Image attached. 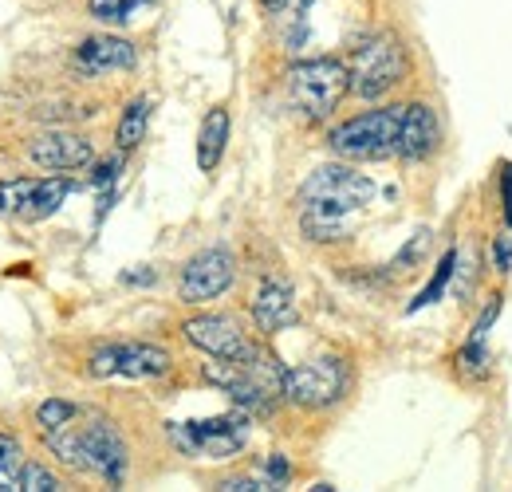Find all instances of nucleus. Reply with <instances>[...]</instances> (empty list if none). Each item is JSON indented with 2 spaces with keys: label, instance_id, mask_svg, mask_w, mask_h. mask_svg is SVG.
Instances as JSON below:
<instances>
[{
  "label": "nucleus",
  "instance_id": "1",
  "mask_svg": "<svg viewBox=\"0 0 512 492\" xmlns=\"http://www.w3.org/2000/svg\"><path fill=\"white\" fill-rule=\"evenodd\" d=\"M371 197H375V182L367 174H355L347 166H323L300 189L304 233L312 241H343L359 209L371 205Z\"/></svg>",
  "mask_w": 512,
  "mask_h": 492
},
{
  "label": "nucleus",
  "instance_id": "2",
  "mask_svg": "<svg viewBox=\"0 0 512 492\" xmlns=\"http://www.w3.org/2000/svg\"><path fill=\"white\" fill-rule=\"evenodd\" d=\"M44 441L64 465L79 469V473L103 477L111 485H123V477H127V445H123L119 430L99 414L79 410L67 426L44 433Z\"/></svg>",
  "mask_w": 512,
  "mask_h": 492
},
{
  "label": "nucleus",
  "instance_id": "3",
  "mask_svg": "<svg viewBox=\"0 0 512 492\" xmlns=\"http://www.w3.org/2000/svg\"><path fill=\"white\" fill-rule=\"evenodd\" d=\"M402 115L406 107H379V111H363L347 123H339L327 134V146L339 158L351 162H383L398 154V134H402Z\"/></svg>",
  "mask_w": 512,
  "mask_h": 492
},
{
  "label": "nucleus",
  "instance_id": "4",
  "mask_svg": "<svg viewBox=\"0 0 512 492\" xmlns=\"http://www.w3.org/2000/svg\"><path fill=\"white\" fill-rule=\"evenodd\" d=\"M347 91H351V71L339 60H304L288 71V99L312 123L327 119Z\"/></svg>",
  "mask_w": 512,
  "mask_h": 492
},
{
  "label": "nucleus",
  "instance_id": "5",
  "mask_svg": "<svg viewBox=\"0 0 512 492\" xmlns=\"http://www.w3.org/2000/svg\"><path fill=\"white\" fill-rule=\"evenodd\" d=\"M351 91L359 99H383L394 83H402L406 75V48L398 36L379 32L371 40H363L351 56Z\"/></svg>",
  "mask_w": 512,
  "mask_h": 492
},
{
  "label": "nucleus",
  "instance_id": "6",
  "mask_svg": "<svg viewBox=\"0 0 512 492\" xmlns=\"http://www.w3.org/2000/svg\"><path fill=\"white\" fill-rule=\"evenodd\" d=\"M170 441L190 453V457H209V461H225L233 453L245 449L249 441V418L245 414H225V418H209V422H174Z\"/></svg>",
  "mask_w": 512,
  "mask_h": 492
},
{
  "label": "nucleus",
  "instance_id": "7",
  "mask_svg": "<svg viewBox=\"0 0 512 492\" xmlns=\"http://www.w3.org/2000/svg\"><path fill=\"white\" fill-rule=\"evenodd\" d=\"M347 382H351L347 363L335 355H323V359L284 370V398L296 406H308V410H323V406L343 398Z\"/></svg>",
  "mask_w": 512,
  "mask_h": 492
},
{
  "label": "nucleus",
  "instance_id": "8",
  "mask_svg": "<svg viewBox=\"0 0 512 492\" xmlns=\"http://www.w3.org/2000/svg\"><path fill=\"white\" fill-rule=\"evenodd\" d=\"M182 335H186V343H193L197 351H205V355H213V359H233V363H241V359H249L256 351V343L245 335V327H241L233 315H217V311L186 319V323H182Z\"/></svg>",
  "mask_w": 512,
  "mask_h": 492
},
{
  "label": "nucleus",
  "instance_id": "9",
  "mask_svg": "<svg viewBox=\"0 0 512 492\" xmlns=\"http://www.w3.org/2000/svg\"><path fill=\"white\" fill-rule=\"evenodd\" d=\"M233 280H237L233 252L229 248H205L182 268L178 296H182V304H205V300H217L221 292H229Z\"/></svg>",
  "mask_w": 512,
  "mask_h": 492
},
{
  "label": "nucleus",
  "instance_id": "10",
  "mask_svg": "<svg viewBox=\"0 0 512 492\" xmlns=\"http://www.w3.org/2000/svg\"><path fill=\"white\" fill-rule=\"evenodd\" d=\"M170 351L154 343H119V347H99L91 355V374L95 378H162L170 374Z\"/></svg>",
  "mask_w": 512,
  "mask_h": 492
},
{
  "label": "nucleus",
  "instance_id": "11",
  "mask_svg": "<svg viewBox=\"0 0 512 492\" xmlns=\"http://www.w3.org/2000/svg\"><path fill=\"white\" fill-rule=\"evenodd\" d=\"M28 158L40 166V170H52V174H67V170H83L91 166L95 150L83 134H67V130H52V134H40L28 142Z\"/></svg>",
  "mask_w": 512,
  "mask_h": 492
},
{
  "label": "nucleus",
  "instance_id": "12",
  "mask_svg": "<svg viewBox=\"0 0 512 492\" xmlns=\"http://www.w3.org/2000/svg\"><path fill=\"white\" fill-rule=\"evenodd\" d=\"M138 63V48L119 36H91L75 48V71L83 75H107V71H130Z\"/></svg>",
  "mask_w": 512,
  "mask_h": 492
},
{
  "label": "nucleus",
  "instance_id": "13",
  "mask_svg": "<svg viewBox=\"0 0 512 492\" xmlns=\"http://www.w3.org/2000/svg\"><path fill=\"white\" fill-rule=\"evenodd\" d=\"M438 138H442V126H438V115L434 107L426 103H410L406 115H402V134H398V158H430L438 150Z\"/></svg>",
  "mask_w": 512,
  "mask_h": 492
},
{
  "label": "nucleus",
  "instance_id": "14",
  "mask_svg": "<svg viewBox=\"0 0 512 492\" xmlns=\"http://www.w3.org/2000/svg\"><path fill=\"white\" fill-rule=\"evenodd\" d=\"M300 319L296 300H292V288L280 284V280H264L260 292L253 296V323L264 335H276L284 327H292Z\"/></svg>",
  "mask_w": 512,
  "mask_h": 492
},
{
  "label": "nucleus",
  "instance_id": "15",
  "mask_svg": "<svg viewBox=\"0 0 512 492\" xmlns=\"http://www.w3.org/2000/svg\"><path fill=\"white\" fill-rule=\"evenodd\" d=\"M225 142H229V111L225 107H213L201 119V130H197V166H201V174H213L221 166Z\"/></svg>",
  "mask_w": 512,
  "mask_h": 492
},
{
  "label": "nucleus",
  "instance_id": "16",
  "mask_svg": "<svg viewBox=\"0 0 512 492\" xmlns=\"http://www.w3.org/2000/svg\"><path fill=\"white\" fill-rule=\"evenodd\" d=\"M75 189L71 178H36V189H32V197H28V209H24V221H44V217H52L60 205H64V197Z\"/></svg>",
  "mask_w": 512,
  "mask_h": 492
},
{
  "label": "nucleus",
  "instance_id": "17",
  "mask_svg": "<svg viewBox=\"0 0 512 492\" xmlns=\"http://www.w3.org/2000/svg\"><path fill=\"white\" fill-rule=\"evenodd\" d=\"M146 126H150V99L138 95V99L127 103V111H123V119H119V130H115L119 150H134V146L146 138Z\"/></svg>",
  "mask_w": 512,
  "mask_h": 492
},
{
  "label": "nucleus",
  "instance_id": "18",
  "mask_svg": "<svg viewBox=\"0 0 512 492\" xmlns=\"http://www.w3.org/2000/svg\"><path fill=\"white\" fill-rule=\"evenodd\" d=\"M154 0H87V8H91V16L95 20H103V24H115V28H123L130 20H138V12H146Z\"/></svg>",
  "mask_w": 512,
  "mask_h": 492
},
{
  "label": "nucleus",
  "instance_id": "19",
  "mask_svg": "<svg viewBox=\"0 0 512 492\" xmlns=\"http://www.w3.org/2000/svg\"><path fill=\"white\" fill-rule=\"evenodd\" d=\"M453 264H457V248L442 252V260L434 264V276H430V284L418 292V300H410V308H406V311H422V308H430V304H438V300H442V292H446L449 276H453Z\"/></svg>",
  "mask_w": 512,
  "mask_h": 492
},
{
  "label": "nucleus",
  "instance_id": "20",
  "mask_svg": "<svg viewBox=\"0 0 512 492\" xmlns=\"http://www.w3.org/2000/svg\"><path fill=\"white\" fill-rule=\"evenodd\" d=\"M32 189H36V178H12V182H0V213L24 217Z\"/></svg>",
  "mask_w": 512,
  "mask_h": 492
},
{
  "label": "nucleus",
  "instance_id": "21",
  "mask_svg": "<svg viewBox=\"0 0 512 492\" xmlns=\"http://www.w3.org/2000/svg\"><path fill=\"white\" fill-rule=\"evenodd\" d=\"M489 367H493V355H489V347H485V343L469 339V343L457 351V370H461L465 378H485Z\"/></svg>",
  "mask_w": 512,
  "mask_h": 492
},
{
  "label": "nucleus",
  "instance_id": "22",
  "mask_svg": "<svg viewBox=\"0 0 512 492\" xmlns=\"http://www.w3.org/2000/svg\"><path fill=\"white\" fill-rule=\"evenodd\" d=\"M75 414H79V406H75V402L48 398V402L36 410V426H40V433H52V430H60V426H67Z\"/></svg>",
  "mask_w": 512,
  "mask_h": 492
},
{
  "label": "nucleus",
  "instance_id": "23",
  "mask_svg": "<svg viewBox=\"0 0 512 492\" xmlns=\"http://www.w3.org/2000/svg\"><path fill=\"white\" fill-rule=\"evenodd\" d=\"M20 469H24V461H20V445H16L12 437L0 433V485L20 489Z\"/></svg>",
  "mask_w": 512,
  "mask_h": 492
},
{
  "label": "nucleus",
  "instance_id": "24",
  "mask_svg": "<svg viewBox=\"0 0 512 492\" xmlns=\"http://www.w3.org/2000/svg\"><path fill=\"white\" fill-rule=\"evenodd\" d=\"M20 489L24 492H56V489H64V485H60V477H56L52 469H44V465H36V461H24V469H20Z\"/></svg>",
  "mask_w": 512,
  "mask_h": 492
},
{
  "label": "nucleus",
  "instance_id": "25",
  "mask_svg": "<svg viewBox=\"0 0 512 492\" xmlns=\"http://www.w3.org/2000/svg\"><path fill=\"white\" fill-rule=\"evenodd\" d=\"M497 315H501V296H493V300L485 304V311L477 315V323H473V331H469V339H477V343H485V339H489V327L497 323Z\"/></svg>",
  "mask_w": 512,
  "mask_h": 492
},
{
  "label": "nucleus",
  "instance_id": "26",
  "mask_svg": "<svg viewBox=\"0 0 512 492\" xmlns=\"http://www.w3.org/2000/svg\"><path fill=\"white\" fill-rule=\"evenodd\" d=\"M493 264L497 272H512V225H505V233L493 237Z\"/></svg>",
  "mask_w": 512,
  "mask_h": 492
},
{
  "label": "nucleus",
  "instance_id": "27",
  "mask_svg": "<svg viewBox=\"0 0 512 492\" xmlns=\"http://www.w3.org/2000/svg\"><path fill=\"white\" fill-rule=\"evenodd\" d=\"M119 174H123V158H107V162H99V166H95L91 185H95V189H111Z\"/></svg>",
  "mask_w": 512,
  "mask_h": 492
},
{
  "label": "nucleus",
  "instance_id": "28",
  "mask_svg": "<svg viewBox=\"0 0 512 492\" xmlns=\"http://www.w3.org/2000/svg\"><path fill=\"white\" fill-rule=\"evenodd\" d=\"M264 481H268V489H276V485L288 481V461H284L280 453H272V457L264 461Z\"/></svg>",
  "mask_w": 512,
  "mask_h": 492
},
{
  "label": "nucleus",
  "instance_id": "29",
  "mask_svg": "<svg viewBox=\"0 0 512 492\" xmlns=\"http://www.w3.org/2000/svg\"><path fill=\"white\" fill-rule=\"evenodd\" d=\"M501 201H505V225H512V162L501 166Z\"/></svg>",
  "mask_w": 512,
  "mask_h": 492
},
{
  "label": "nucleus",
  "instance_id": "30",
  "mask_svg": "<svg viewBox=\"0 0 512 492\" xmlns=\"http://www.w3.org/2000/svg\"><path fill=\"white\" fill-rule=\"evenodd\" d=\"M123 284H154V272H150V268H146V272H127Z\"/></svg>",
  "mask_w": 512,
  "mask_h": 492
}]
</instances>
